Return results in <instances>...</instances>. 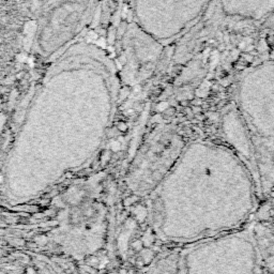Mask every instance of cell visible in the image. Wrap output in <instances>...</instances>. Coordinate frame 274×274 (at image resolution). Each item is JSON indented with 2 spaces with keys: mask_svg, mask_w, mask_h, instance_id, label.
Here are the masks:
<instances>
[{
  "mask_svg": "<svg viewBox=\"0 0 274 274\" xmlns=\"http://www.w3.org/2000/svg\"><path fill=\"white\" fill-rule=\"evenodd\" d=\"M118 127H119V130H120V131H122V132L127 131V125H125L124 123H120Z\"/></svg>",
  "mask_w": 274,
  "mask_h": 274,
  "instance_id": "cell-5",
  "label": "cell"
},
{
  "mask_svg": "<svg viewBox=\"0 0 274 274\" xmlns=\"http://www.w3.org/2000/svg\"><path fill=\"white\" fill-rule=\"evenodd\" d=\"M27 273L28 274H34L36 272H34V269L33 268H28L27 269Z\"/></svg>",
  "mask_w": 274,
  "mask_h": 274,
  "instance_id": "cell-6",
  "label": "cell"
},
{
  "mask_svg": "<svg viewBox=\"0 0 274 274\" xmlns=\"http://www.w3.org/2000/svg\"><path fill=\"white\" fill-rule=\"evenodd\" d=\"M240 57H242L243 59L245 60V61H247L249 63H251V62L254 61V59H255V57H253V56L251 55L249 53H242L240 55Z\"/></svg>",
  "mask_w": 274,
  "mask_h": 274,
  "instance_id": "cell-1",
  "label": "cell"
},
{
  "mask_svg": "<svg viewBox=\"0 0 274 274\" xmlns=\"http://www.w3.org/2000/svg\"><path fill=\"white\" fill-rule=\"evenodd\" d=\"M249 54H251L252 56H253V57H256V56L258 55V53L256 51H249Z\"/></svg>",
  "mask_w": 274,
  "mask_h": 274,
  "instance_id": "cell-7",
  "label": "cell"
},
{
  "mask_svg": "<svg viewBox=\"0 0 274 274\" xmlns=\"http://www.w3.org/2000/svg\"><path fill=\"white\" fill-rule=\"evenodd\" d=\"M137 200V197H131V198H129V199H127V200H125V206H129V205H131V204H133V203H135V201Z\"/></svg>",
  "mask_w": 274,
  "mask_h": 274,
  "instance_id": "cell-4",
  "label": "cell"
},
{
  "mask_svg": "<svg viewBox=\"0 0 274 274\" xmlns=\"http://www.w3.org/2000/svg\"><path fill=\"white\" fill-rule=\"evenodd\" d=\"M132 247H133L134 249H136V251H139V249H141V247H143V242L141 241H135V242L133 243V245H132Z\"/></svg>",
  "mask_w": 274,
  "mask_h": 274,
  "instance_id": "cell-3",
  "label": "cell"
},
{
  "mask_svg": "<svg viewBox=\"0 0 274 274\" xmlns=\"http://www.w3.org/2000/svg\"><path fill=\"white\" fill-rule=\"evenodd\" d=\"M110 149H112V151H115V152L119 151V150L121 149V143L120 141H118V140L110 143Z\"/></svg>",
  "mask_w": 274,
  "mask_h": 274,
  "instance_id": "cell-2",
  "label": "cell"
}]
</instances>
